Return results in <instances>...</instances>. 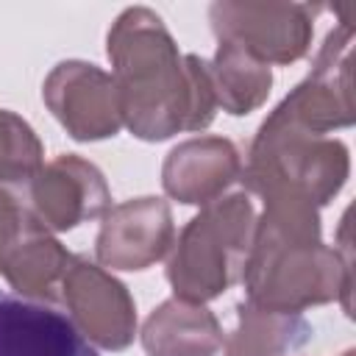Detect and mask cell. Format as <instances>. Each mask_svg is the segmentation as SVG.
Here are the masks:
<instances>
[{"label":"cell","instance_id":"cell-6","mask_svg":"<svg viewBox=\"0 0 356 356\" xmlns=\"http://www.w3.org/2000/svg\"><path fill=\"white\" fill-rule=\"evenodd\" d=\"M58 306L95 348L125 350L136 337V303L128 286L81 253H72L61 275Z\"/></svg>","mask_w":356,"mask_h":356},{"label":"cell","instance_id":"cell-18","mask_svg":"<svg viewBox=\"0 0 356 356\" xmlns=\"http://www.w3.org/2000/svg\"><path fill=\"white\" fill-rule=\"evenodd\" d=\"M33 222L36 217L25 200V189L0 186V264Z\"/></svg>","mask_w":356,"mask_h":356},{"label":"cell","instance_id":"cell-8","mask_svg":"<svg viewBox=\"0 0 356 356\" xmlns=\"http://www.w3.org/2000/svg\"><path fill=\"white\" fill-rule=\"evenodd\" d=\"M42 97L50 114L78 142L111 139L122 128L117 83L111 72L89 61H61L42 83Z\"/></svg>","mask_w":356,"mask_h":356},{"label":"cell","instance_id":"cell-16","mask_svg":"<svg viewBox=\"0 0 356 356\" xmlns=\"http://www.w3.org/2000/svg\"><path fill=\"white\" fill-rule=\"evenodd\" d=\"M209 72L217 95V108L231 117H245L264 106L273 86L270 67L228 39H217V53L209 61Z\"/></svg>","mask_w":356,"mask_h":356},{"label":"cell","instance_id":"cell-15","mask_svg":"<svg viewBox=\"0 0 356 356\" xmlns=\"http://www.w3.org/2000/svg\"><path fill=\"white\" fill-rule=\"evenodd\" d=\"M303 314L261 309L250 300L236 303V328L225 337V356H289L312 339Z\"/></svg>","mask_w":356,"mask_h":356},{"label":"cell","instance_id":"cell-7","mask_svg":"<svg viewBox=\"0 0 356 356\" xmlns=\"http://www.w3.org/2000/svg\"><path fill=\"white\" fill-rule=\"evenodd\" d=\"M350 39L353 19H342L334 31H328L309 75L273 111L317 136H328L337 128L353 125L356 111L350 89Z\"/></svg>","mask_w":356,"mask_h":356},{"label":"cell","instance_id":"cell-3","mask_svg":"<svg viewBox=\"0 0 356 356\" xmlns=\"http://www.w3.org/2000/svg\"><path fill=\"white\" fill-rule=\"evenodd\" d=\"M350 159L345 142L317 136L270 111L259 125L239 181L261 200L273 195H298L312 206H325L345 186Z\"/></svg>","mask_w":356,"mask_h":356},{"label":"cell","instance_id":"cell-1","mask_svg":"<svg viewBox=\"0 0 356 356\" xmlns=\"http://www.w3.org/2000/svg\"><path fill=\"white\" fill-rule=\"evenodd\" d=\"M106 56L122 125L142 142L203 131L217 114L209 61L181 53L164 19L145 6L125 8L108 28Z\"/></svg>","mask_w":356,"mask_h":356},{"label":"cell","instance_id":"cell-2","mask_svg":"<svg viewBox=\"0 0 356 356\" xmlns=\"http://www.w3.org/2000/svg\"><path fill=\"white\" fill-rule=\"evenodd\" d=\"M328 248L320 239L317 206L298 195H273L253 225L242 273L245 300L300 314L309 306L342 300L350 314V248Z\"/></svg>","mask_w":356,"mask_h":356},{"label":"cell","instance_id":"cell-19","mask_svg":"<svg viewBox=\"0 0 356 356\" xmlns=\"http://www.w3.org/2000/svg\"><path fill=\"white\" fill-rule=\"evenodd\" d=\"M342 356H353V350H345V353H342Z\"/></svg>","mask_w":356,"mask_h":356},{"label":"cell","instance_id":"cell-9","mask_svg":"<svg viewBox=\"0 0 356 356\" xmlns=\"http://www.w3.org/2000/svg\"><path fill=\"white\" fill-rule=\"evenodd\" d=\"M25 200L47 231H72L111 209L103 172L78 153H61L28 181Z\"/></svg>","mask_w":356,"mask_h":356},{"label":"cell","instance_id":"cell-14","mask_svg":"<svg viewBox=\"0 0 356 356\" xmlns=\"http://www.w3.org/2000/svg\"><path fill=\"white\" fill-rule=\"evenodd\" d=\"M72 253L36 220L0 264V275L22 298L58 303L61 275Z\"/></svg>","mask_w":356,"mask_h":356},{"label":"cell","instance_id":"cell-13","mask_svg":"<svg viewBox=\"0 0 356 356\" xmlns=\"http://www.w3.org/2000/svg\"><path fill=\"white\" fill-rule=\"evenodd\" d=\"M139 339L147 356H217L225 345L217 314L181 298L159 303L147 314Z\"/></svg>","mask_w":356,"mask_h":356},{"label":"cell","instance_id":"cell-17","mask_svg":"<svg viewBox=\"0 0 356 356\" xmlns=\"http://www.w3.org/2000/svg\"><path fill=\"white\" fill-rule=\"evenodd\" d=\"M44 164V145L14 111L0 108V186L25 189Z\"/></svg>","mask_w":356,"mask_h":356},{"label":"cell","instance_id":"cell-10","mask_svg":"<svg viewBox=\"0 0 356 356\" xmlns=\"http://www.w3.org/2000/svg\"><path fill=\"white\" fill-rule=\"evenodd\" d=\"M175 242L172 211L164 197H134L111 206L95 239L100 267L139 273L170 253Z\"/></svg>","mask_w":356,"mask_h":356},{"label":"cell","instance_id":"cell-12","mask_svg":"<svg viewBox=\"0 0 356 356\" xmlns=\"http://www.w3.org/2000/svg\"><path fill=\"white\" fill-rule=\"evenodd\" d=\"M242 175V156L225 136H195L175 145L161 164L164 192L186 206H206Z\"/></svg>","mask_w":356,"mask_h":356},{"label":"cell","instance_id":"cell-5","mask_svg":"<svg viewBox=\"0 0 356 356\" xmlns=\"http://www.w3.org/2000/svg\"><path fill=\"white\" fill-rule=\"evenodd\" d=\"M317 11L309 3L220 0L211 3L209 22L217 39L236 42L267 67H286L309 53Z\"/></svg>","mask_w":356,"mask_h":356},{"label":"cell","instance_id":"cell-4","mask_svg":"<svg viewBox=\"0 0 356 356\" xmlns=\"http://www.w3.org/2000/svg\"><path fill=\"white\" fill-rule=\"evenodd\" d=\"M256 209L248 192L206 203L178 234L167 259V281L175 298L209 303L242 281Z\"/></svg>","mask_w":356,"mask_h":356},{"label":"cell","instance_id":"cell-11","mask_svg":"<svg viewBox=\"0 0 356 356\" xmlns=\"http://www.w3.org/2000/svg\"><path fill=\"white\" fill-rule=\"evenodd\" d=\"M0 356H97L58 303L0 289Z\"/></svg>","mask_w":356,"mask_h":356}]
</instances>
